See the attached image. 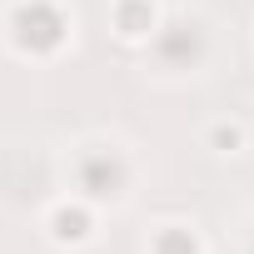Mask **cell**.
Wrapping results in <instances>:
<instances>
[{
    "mask_svg": "<svg viewBox=\"0 0 254 254\" xmlns=\"http://www.w3.org/2000/svg\"><path fill=\"white\" fill-rule=\"evenodd\" d=\"M150 25H155V5H150V0H120V5H115L120 40H140V35H150Z\"/></svg>",
    "mask_w": 254,
    "mask_h": 254,
    "instance_id": "obj_1",
    "label": "cell"
},
{
    "mask_svg": "<svg viewBox=\"0 0 254 254\" xmlns=\"http://www.w3.org/2000/svg\"><path fill=\"white\" fill-rule=\"evenodd\" d=\"M209 145H214L219 155H239V150H244V130H239V125H214V130H209Z\"/></svg>",
    "mask_w": 254,
    "mask_h": 254,
    "instance_id": "obj_3",
    "label": "cell"
},
{
    "mask_svg": "<svg viewBox=\"0 0 254 254\" xmlns=\"http://www.w3.org/2000/svg\"><path fill=\"white\" fill-rule=\"evenodd\" d=\"M50 234H55L60 244H65V239H70V244H80V239H90V214H85V209L60 204V209L50 214Z\"/></svg>",
    "mask_w": 254,
    "mask_h": 254,
    "instance_id": "obj_2",
    "label": "cell"
}]
</instances>
